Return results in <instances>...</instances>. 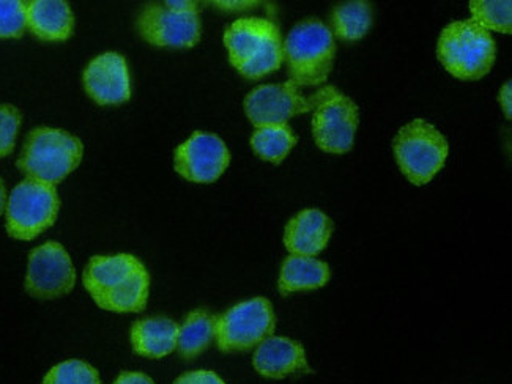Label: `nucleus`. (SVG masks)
<instances>
[{
    "instance_id": "obj_1",
    "label": "nucleus",
    "mask_w": 512,
    "mask_h": 384,
    "mask_svg": "<svg viewBox=\"0 0 512 384\" xmlns=\"http://www.w3.org/2000/svg\"><path fill=\"white\" fill-rule=\"evenodd\" d=\"M224 45L232 67L248 79L264 78L284 62L281 34L270 19H237L224 32Z\"/></svg>"
},
{
    "instance_id": "obj_2",
    "label": "nucleus",
    "mask_w": 512,
    "mask_h": 384,
    "mask_svg": "<svg viewBox=\"0 0 512 384\" xmlns=\"http://www.w3.org/2000/svg\"><path fill=\"white\" fill-rule=\"evenodd\" d=\"M290 81L297 87H316L327 81L333 70L334 35L320 19L309 18L290 30L282 43Z\"/></svg>"
},
{
    "instance_id": "obj_3",
    "label": "nucleus",
    "mask_w": 512,
    "mask_h": 384,
    "mask_svg": "<svg viewBox=\"0 0 512 384\" xmlns=\"http://www.w3.org/2000/svg\"><path fill=\"white\" fill-rule=\"evenodd\" d=\"M84 145L78 137L56 128L30 131L19 155L18 169L30 180L56 186L81 164Z\"/></svg>"
},
{
    "instance_id": "obj_4",
    "label": "nucleus",
    "mask_w": 512,
    "mask_h": 384,
    "mask_svg": "<svg viewBox=\"0 0 512 384\" xmlns=\"http://www.w3.org/2000/svg\"><path fill=\"white\" fill-rule=\"evenodd\" d=\"M495 54L494 38L472 19L449 24L438 38V60L462 81L484 78L494 67Z\"/></svg>"
},
{
    "instance_id": "obj_5",
    "label": "nucleus",
    "mask_w": 512,
    "mask_h": 384,
    "mask_svg": "<svg viewBox=\"0 0 512 384\" xmlns=\"http://www.w3.org/2000/svg\"><path fill=\"white\" fill-rule=\"evenodd\" d=\"M393 148L402 174L416 186L426 185L442 170L449 150L445 136L421 119L399 130Z\"/></svg>"
},
{
    "instance_id": "obj_6",
    "label": "nucleus",
    "mask_w": 512,
    "mask_h": 384,
    "mask_svg": "<svg viewBox=\"0 0 512 384\" xmlns=\"http://www.w3.org/2000/svg\"><path fill=\"white\" fill-rule=\"evenodd\" d=\"M59 208L56 186L26 178L7 200L8 235L15 240H34L56 222Z\"/></svg>"
},
{
    "instance_id": "obj_7",
    "label": "nucleus",
    "mask_w": 512,
    "mask_h": 384,
    "mask_svg": "<svg viewBox=\"0 0 512 384\" xmlns=\"http://www.w3.org/2000/svg\"><path fill=\"white\" fill-rule=\"evenodd\" d=\"M358 106L349 96L328 85L317 92V106L312 114V136L323 152L342 155L352 150L357 133Z\"/></svg>"
},
{
    "instance_id": "obj_8",
    "label": "nucleus",
    "mask_w": 512,
    "mask_h": 384,
    "mask_svg": "<svg viewBox=\"0 0 512 384\" xmlns=\"http://www.w3.org/2000/svg\"><path fill=\"white\" fill-rule=\"evenodd\" d=\"M276 317L267 298L237 304L216 322V345L224 353L248 351L275 333Z\"/></svg>"
},
{
    "instance_id": "obj_9",
    "label": "nucleus",
    "mask_w": 512,
    "mask_h": 384,
    "mask_svg": "<svg viewBox=\"0 0 512 384\" xmlns=\"http://www.w3.org/2000/svg\"><path fill=\"white\" fill-rule=\"evenodd\" d=\"M76 270L64 246L56 241L41 244L29 254L26 292L38 300H56L75 288Z\"/></svg>"
},
{
    "instance_id": "obj_10",
    "label": "nucleus",
    "mask_w": 512,
    "mask_h": 384,
    "mask_svg": "<svg viewBox=\"0 0 512 384\" xmlns=\"http://www.w3.org/2000/svg\"><path fill=\"white\" fill-rule=\"evenodd\" d=\"M246 115L256 128L287 125L295 115L306 114L316 109L317 93L309 98L301 95L294 82L260 85L245 98Z\"/></svg>"
},
{
    "instance_id": "obj_11",
    "label": "nucleus",
    "mask_w": 512,
    "mask_h": 384,
    "mask_svg": "<svg viewBox=\"0 0 512 384\" xmlns=\"http://www.w3.org/2000/svg\"><path fill=\"white\" fill-rule=\"evenodd\" d=\"M139 34L161 48H193L201 40L199 13L172 12L164 4H149L139 15Z\"/></svg>"
},
{
    "instance_id": "obj_12",
    "label": "nucleus",
    "mask_w": 512,
    "mask_h": 384,
    "mask_svg": "<svg viewBox=\"0 0 512 384\" xmlns=\"http://www.w3.org/2000/svg\"><path fill=\"white\" fill-rule=\"evenodd\" d=\"M231 163V153L221 137L196 131L188 141L177 147L175 170L193 183H213Z\"/></svg>"
},
{
    "instance_id": "obj_13",
    "label": "nucleus",
    "mask_w": 512,
    "mask_h": 384,
    "mask_svg": "<svg viewBox=\"0 0 512 384\" xmlns=\"http://www.w3.org/2000/svg\"><path fill=\"white\" fill-rule=\"evenodd\" d=\"M84 89L101 106H116L130 100L127 60L116 52H106L93 59L84 71Z\"/></svg>"
},
{
    "instance_id": "obj_14",
    "label": "nucleus",
    "mask_w": 512,
    "mask_h": 384,
    "mask_svg": "<svg viewBox=\"0 0 512 384\" xmlns=\"http://www.w3.org/2000/svg\"><path fill=\"white\" fill-rule=\"evenodd\" d=\"M254 369L265 378L281 380L298 372H311L305 348L287 337L270 336L257 345Z\"/></svg>"
},
{
    "instance_id": "obj_15",
    "label": "nucleus",
    "mask_w": 512,
    "mask_h": 384,
    "mask_svg": "<svg viewBox=\"0 0 512 384\" xmlns=\"http://www.w3.org/2000/svg\"><path fill=\"white\" fill-rule=\"evenodd\" d=\"M333 233V222L325 213L309 208L290 219L284 232V244L292 255L316 257L327 248Z\"/></svg>"
},
{
    "instance_id": "obj_16",
    "label": "nucleus",
    "mask_w": 512,
    "mask_h": 384,
    "mask_svg": "<svg viewBox=\"0 0 512 384\" xmlns=\"http://www.w3.org/2000/svg\"><path fill=\"white\" fill-rule=\"evenodd\" d=\"M141 266V260L134 255H97L87 263L82 282L93 301H97L127 281Z\"/></svg>"
},
{
    "instance_id": "obj_17",
    "label": "nucleus",
    "mask_w": 512,
    "mask_h": 384,
    "mask_svg": "<svg viewBox=\"0 0 512 384\" xmlns=\"http://www.w3.org/2000/svg\"><path fill=\"white\" fill-rule=\"evenodd\" d=\"M27 29L41 41H65L73 35L75 18L64 0L26 2Z\"/></svg>"
},
{
    "instance_id": "obj_18",
    "label": "nucleus",
    "mask_w": 512,
    "mask_h": 384,
    "mask_svg": "<svg viewBox=\"0 0 512 384\" xmlns=\"http://www.w3.org/2000/svg\"><path fill=\"white\" fill-rule=\"evenodd\" d=\"M177 334L179 325L171 318H142L131 328V347L144 358H164L177 348Z\"/></svg>"
},
{
    "instance_id": "obj_19",
    "label": "nucleus",
    "mask_w": 512,
    "mask_h": 384,
    "mask_svg": "<svg viewBox=\"0 0 512 384\" xmlns=\"http://www.w3.org/2000/svg\"><path fill=\"white\" fill-rule=\"evenodd\" d=\"M330 281V266L314 257L289 255L281 266L279 274V292L289 295L294 292H306L327 285Z\"/></svg>"
},
{
    "instance_id": "obj_20",
    "label": "nucleus",
    "mask_w": 512,
    "mask_h": 384,
    "mask_svg": "<svg viewBox=\"0 0 512 384\" xmlns=\"http://www.w3.org/2000/svg\"><path fill=\"white\" fill-rule=\"evenodd\" d=\"M149 288V271L142 265L136 273L128 277L127 281L95 303L104 311L117 312V314L142 312L149 301Z\"/></svg>"
},
{
    "instance_id": "obj_21",
    "label": "nucleus",
    "mask_w": 512,
    "mask_h": 384,
    "mask_svg": "<svg viewBox=\"0 0 512 384\" xmlns=\"http://www.w3.org/2000/svg\"><path fill=\"white\" fill-rule=\"evenodd\" d=\"M218 317L207 311H194L186 315L177 334V348L183 359L202 355L216 337Z\"/></svg>"
},
{
    "instance_id": "obj_22",
    "label": "nucleus",
    "mask_w": 512,
    "mask_h": 384,
    "mask_svg": "<svg viewBox=\"0 0 512 384\" xmlns=\"http://www.w3.org/2000/svg\"><path fill=\"white\" fill-rule=\"evenodd\" d=\"M331 26L336 37L344 41H358L372 26V8L368 2H347L331 13Z\"/></svg>"
},
{
    "instance_id": "obj_23",
    "label": "nucleus",
    "mask_w": 512,
    "mask_h": 384,
    "mask_svg": "<svg viewBox=\"0 0 512 384\" xmlns=\"http://www.w3.org/2000/svg\"><path fill=\"white\" fill-rule=\"evenodd\" d=\"M297 145V137L289 125H273L257 128L256 133L251 137V147L257 156L279 164L284 161L290 150Z\"/></svg>"
},
{
    "instance_id": "obj_24",
    "label": "nucleus",
    "mask_w": 512,
    "mask_h": 384,
    "mask_svg": "<svg viewBox=\"0 0 512 384\" xmlns=\"http://www.w3.org/2000/svg\"><path fill=\"white\" fill-rule=\"evenodd\" d=\"M470 12L476 24L500 34H511L512 4L511 0H472Z\"/></svg>"
},
{
    "instance_id": "obj_25",
    "label": "nucleus",
    "mask_w": 512,
    "mask_h": 384,
    "mask_svg": "<svg viewBox=\"0 0 512 384\" xmlns=\"http://www.w3.org/2000/svg\"><path fill=\"white\" fill-rule=\"evenodd\" d=\"M43 384H101L97 369L79 359L60 362L46 373Z\"/></svg>"
},
{
    "instance_id": "obj_26",
    "label": "nucleus",
    "mask_w": 512,
    "mask_h": 384,
    "mask_svg": "<svg viewBox=\"0 0 512 384\" xmlns=\"http://www.w3.org/2000/svg\"><path fill=\"white\" fill-rule=\"evenodd\" d=\"M26 29V2L0 0V38H21Z\"/></svg>"
},
{
    "instance_id": "obj_27",
    "label": "nucleus",
    "mask_w": 512,
    "mask_h": 384,
    "mask_svg": "<svg viewBox=\"0 0 512 384\" xmlns=\"http://www.w3.org/2000/svg\"><path fill=\"white\" fill-rule=\"evenodd\" d=\"M23 115L12 104H0V158L10 155L15 148Z\"/></svg>"
},
{
    "instance_id": "obj_28",
    "label": "nucleus",
    "mask_w": 512,
    "mask_h": 384,
    "mask_svg": "<svg viewBox=\"0 0 512 384\" xmlns=\"http://www.w3.org/2000/svg\"><path fill=\"white\" fill-rule=\"evenodd\" d=\"M174 384H224V381L212 370H193L183 373Z\"/></svg>"
},
{
    "instance_id": "obj_29",
    "label": "nucleus",
    "mask_w": 512,
    "mask_h": 384,
    "mask_svg": "<svg viewBox=\"0 0 512 384\" xmlns=\"http://www.w3.org/2000/svg\"><path fill=\"white\" fill-rule=\"evenodd\" d=\"M112 384H155L152 378L141 372H122Z\"/></svg>"
},
{
    "instance_id": "obj_30",
    "label": "nucleus",
    "mask_w": 512,
    "mask_h": 384,
    "mask_svg": "<svg viewBox=\"0 0 512 384\" xmlns=\"http://www.w3.org/2000/svg\"><path fill=\"white\" fill-rule=\"evenodd\" d=\"M498 101H500L501 109L505 112V117L508 120L512 119V84L511 81L506 82L501 87L500 95H498Z\"/></svg>"
},
{
    "instance_id": "obj_31",
    "label": "nucleus",
    "mask_w": 512,
    "mask_h": 384,
    "mask_svg": "<svg viewBox=\"0 0 512 384\" xmlns=\"http://www.w3.org/2000/svg\"><path fill=\"white\" fill-rule=\"evenodd\" d=\"M169 10L177 13H199V4L197 2H190V0H185V2H164Z\"/></svg>"
},
{
    "instance_id": "obj_32",
    "label": "nucleus",
    "mask_w": 512,
    "mask_h": 384,
    "mask_svg": "<svg viewBox=\"0 0 512 384\" xmlns=\"http://www.w3.org/2000/svg\"><path fill=\"white\" fill-rule=\"evenodd\" d=\"M213 5L226 12H242V10L256 7L259 2H213Z\"/></svg>"
},
{
    "instance_id": "obj_33",
    "label": "nucleus",
    "mask_w": 512,
    "mask_h": 384,
    "mask_svg": "<svg viewBox=\"0 0 512 384\" xmlns=\"http://www.w3.org/2000/svg\"><path fill=\"white\" fill-rule=\"evenodd\" d=\"M7 210V189H5L4 181L0 178V216Z\"/></svg>"
}]
</instances>
